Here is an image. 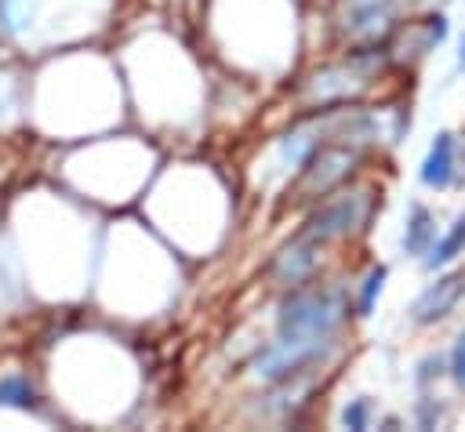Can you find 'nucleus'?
Returning <instances> with one entry per match:
<instances>
[{
  "label": "nucleus",
  "instance_id": "f257e3e1",
  "mask_svg": "<svg viewBox=\"0 0 465 432\" xmlns=\"http://www.w3.org/2000/svg\"><path fill=\"white\" fill-rule=\"evenodd\" d=\"M341 319V305L327 294H298L280 312V334L283 338H312L323 341L334 323Z\"/></svg>",
  "mask_w": 465,
  "mask_h": 432
},
{
  "label": "nucleus",
  "instance_id": "f03ea898",
  "mask_svg": "<svg viewBox=\"0 0 465 432\" xmlns=\"http://www.w3.org/2000/svg\"><path fill=\"white\" fill-rule=\"evenodd\" d=\"M352 163H356V152H349V149H338V145L320 149V152L309 160V167H305V174H302V182H298V192H305V196H323V192H331V189L352 171Z\"/></svg>",
  "mask_w": 465,
  "mask_h": 432
},
{
  "label": "nucleus",
  "instance_id": "7ed1b4c3",
  "mask_svg": "<svg viewBox=\"0 0 465 432\" xmlns=\"http://www.w3.org/2000/svg\"><path fill=\"white\" fill-rule=\"evenodd\" d=\"M316 352H320V341H312V338H280L272 349H265V352L258 356V374L269 378V381L287 378V374H294L302 363H309Z\"/></svg>",
  "mask_w": 465,
  "mask_h": 432
},
{
  "label": "nucleus",
  "instance_id": "20e7f679",
  "mask_svg": "<svg viewBox=\"0 0 465 432\" xmlns=\"http://www.w3.org/2000/svg\"><path fill=\"white\" fill-rule=\"evenodd\" d=\"M367 214V196H338L334 203H327L312 221H309V229H305V236L309 240H331V236H341V232H349L360 218Z\"/></svg>",
  "mask_w": 465,
  "mask_h": 432
},
{
  "label": "nucleus",
  "instance_id": "39448f33",
  "mask_svg": "<svg viewBox=\"0 0 465 432\" xmlns=\"http://www.w3.org/2000/svg\"><path fill=\"white\" fill-rule=\"evenodd\" d=\"M461 294H465V272H450V276L436 280L429 290H421L418 301L411 305V312H414L418 323H436L458 305Z\"/></svg>",
  "mask_w": 465,
  "mask_h": 432
},
{
  "label": "nucleus",
  "instance_id": "423d86ee",
  "mask_svg": "<svg viewBox=\"0 0 465 432\" xmlns=\"http://www.w3.org/2000/svg\"><path fill=\"white\" fill-rule=\"evenodd\" d=\"M312 265H316V240L302 236L298 243H291V247L276 258L272 276H276L280 283H302V280L312 272Z\"/></svg>",
  "mask_w": 465,
  "mask_h": 432
},
{
  "label": "nucleus",
  "instance_id": "0eeeda50",
  "mask_svg": "<svg viewBox=\"0 0 465 432\" xmlns=\"http://www.w3.org/2000/svg\"><path fill=\"white\" fill-rule=\"evenodd\" d=\"M450 171H454V142H450V134H440L436 145L429 149L425 167H421V182L440 189L450 182Z\"/></svg>",
  "mask_w": 465,
  "mask_h": 432
},
{
  "label": "nucleus",
  "instance_id": "6e6552de",
  "mask_svg": "<svg viewBox=\"0 0 465 432\" xmlns=\"http://www.w3.org/2000/svg\"><path fill=\"white\" fill-rule=\"evenodd\" d=\"M461 247H465V218H458V221H454V229H450V236H443V240L432 247V254H429V265L450 261V258H454Z\"/></svg>",
  "mask_w": 465,
  "mask_h": 432
},
{
  "label": "nucleus",
  "instance_id": "1a4fd4ad",
  "mask_svg": "<svg viewBox=\"0 0 465 432\" xmlns=\"http://www.w3.org/2000/svg\"><path fill=\"white\" fill-rule=\"evenodd\" d=\"M0 403H11V407H33V388L25 378H4L0 381Z\"/></svg>",
  "mask_w": 465,
  "mask_h": 432
},
{
  "label": "nucleus",
  "instance_id": "9d476101",
  "mask_svg": "<svg viewBox=\"0 0 465 432\" xmlns=\"http://www.w3.org/2000/svg\"><path fill=\"white\" fill-rule=\"evenodd\" d=\"M429 236H432V225H429V211H421V207H414V218H411V232H407V250H425V243H429Z\"/></svg>",
  "mask_w": 465,
  "mask_h": 432
},
{
  "label": "nucleus",
  "instance_id": "9b49d317",
  "mask_svg": "<svg viewBox=\"0 0 465 432\" xmlns=\"http://www.w3.org/2000/svg\"><path fill=\"white\" fill-rule=\"evenodd\" d=\"M450 370H454L458 385L465 388V334H461V338H458V345H454V363H450Z\"/></svg>",
  "mask_w": 465,
  "mask_h": 432
},
{
  "label": "nucleus",
  "instance_id": "f8f14e48",
  "mask_svg": "<svg viewBox=\"0 0 465 432\" xmlns=\"http://www.w3.org/2000/svg\"><path fill=\"white\" fill-rule=\"evenodd\" d=\"M381 280H385V269H374V272L367 276V287H363V309H371V298H374V290L381 287Z\"/></svg>",
  "mask_w": 465,
  "mask_h": 432
},
{
  "label": "nucleus",
  "instance_id": "ddd939ff",
  "mask_svg": "<svg viewBox=\"0 0 465 432\" xmlns=\"http://www.w3.org/2000/svg\"><path fill=\"white\" fill-rule=\"evenodd\" d=\"M345 421H349L352 428H363V403H360V407H352V410H345Z\"/></svg>",
  "mask_w": 465,
  "mask_h": 432
}]
</instances>
